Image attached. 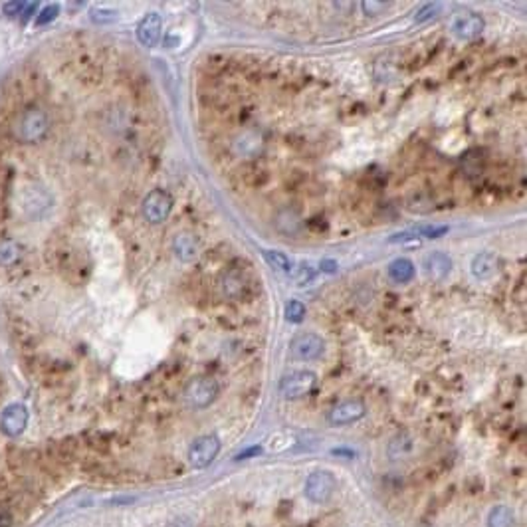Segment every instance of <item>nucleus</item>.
<instances>
[{"label":"nucleus","mask_w":527,"mask_h":527,"mask_svg":"<svg viewBox=\"0 0 527 527\" xmlns=\"http://www.w3.org/2000/svg\"><path fill=\"white\" fill-rule=\"evenodd\" d=\"M315 387H318V375L313 371H293L283 377L278 389L283 399L296 400L311 395Z\"/></svg>","instance_id":"7ed1b4c3"},{"label":"nucleus","mask_w":527,"mask_h":527,"mask_svg":"<svg viewBox=\"0 0 527 527\" xmlns=\"http://www.w3.org/2000/svg\"><path fill=\"white\" fill-rule=\"evenodd\" d=\"M182 397L191 409H207L219 397V382L210 377H197L184 387Z\"/></svg>","instance_id":"f257e3e1"},{"label":"nucleus","mask_w":527,"mask_h":527,"mask_svg":"<svg viewBox=\"0 0 527 527\" xmlns=\"http://www.w3.org/2000/svg\"><path fill=\"white\" fill-rule=\"evenodd\" d=\"M484 26H486V22L478 12H468V14H462L454 20L452 30L460 40H474L482 34Z\"/></svg>","instance_id":"9b49d317"},{"label":"nucleus","mask_w":527,"mask_h":527,"mask_svg":"<svg viewBox=\"0 0 527 527\" xmlns=\"http://www.w3.org/2000/svg\"><path fill=\"white\" fill-rule=\"evenodd\" d=\"M26 4L28 2H22V0H12V2H6V4H4V14L10 16V19H16V16H20V14L24 12Z\"/></svg>","instance_id":"bb28decb"},{"label":"nucleus","mask_w":527,"mask_h":527,"mask_svg":"<svg viewBox=\"0 0 527 527\" xmlns=\"http://www.w3.org/2000/svg\"><path fill=\"white\" fill-rule=\"evenodd\" d=\"M498 272H500L498 256L491 254V252H480L478 256H474L472 273L478 280H491Z\"/></svg>","instance_id":"ddd939ff"},{"label":"nucleus","mask_w":527,"mask_h":527,"mask_svg":"<svg viewBox=\"0 0 527 527\" xmlns=\"http://www.w3.org/2000/svg\"><path fill=\"white\" fill-rule=\"evenodd\" d=\"M283 315L290 323H301L303 318H306V306L298 300H291L286 303V309H283Z\"/></svg>","instance_id":"412c9836"},{"label":"nucleus","mask_w":527,"mask_h":527,"mask_svg":"<svg viewBox=\"0 0 527 527\" xmlns=\"http://www.w3.org/2000/svg\"><path fill=\"white\" fill-rule=\"evenodd\" d=\"M58 14H60V6H58V4H48V6H44V9L36 14V26H46V24H50L52 20H56Z\"/></svg>","instance_id":"5701e85b"},{"label":"nucleus","mask_w":527,"mask_h":527,"mask_svg":"<svg viewBox=\"0 0 527 527\" xmlns=\"http://www.w3.org/2000/svg\"><path fill=\"white\" fill-rule=\"evenodd\" d=\"M391 4L389 2H381V0H367V2H361V9L367 16H379L385 10L389 9Z\"/></svg>","instance_id":"393cba45"},{"label":"nucleus","mask_w":527,"mask_h":527,"mask_svg":"<svg viewBox=\"0 0 527 527\" xmlns=\"http://www.w3.org/2000/svg\"><path fill=\"white\" fill-rule=\"evenodd\" d=\"M173 210V197L163 189H155L147 194L141 204V212H143V219L149 224H161L169 219Z\"/></svg>","instance_id":"20e7f679"},{"label":"nucleus","mask_w":527,"mask_h":527,"mask_svg":"<svg viewBox=\"0 0 527 527\" xmlns=\"http://www.w3.org/2000/svg\"><path fill=\"white\" fill-rule=\"evenodd\" d=\"M115 19H118V12H113V10L95 9L91 12V20H93L95 24H110V22H113Z\"/></svg>","instance_id":"a878e982"},{"label":"nucleus","mask_w":527,"mask_h":527,"mask_svg":"<svg viewBox=\"0 0 527 527\" xmlns=\"http://www.w3.org/2000/svg\"><path fill=\"white\" fill-rule=\"evenodd\" d=\"M260 452H262L260 446H252V448H248V450H242V452L236 456V460H248V458H252V456H258Z\"/></svg>","instance_id":"c85d7f7f"},{"label":"nucleus","mask_w":527,"mask_h":527,"mask_svg":"<svg viewBox=\"0 0 527 527\" xmlns=\"http://www.w3.org/2000/svg\"><path fill=\"white\" fill-rule=\"evenodd\" d=\"M220 454V440L216 434H202L189 448V462L192 468H209Z\"/></svg>","instance_id":"39448f33"},{"label":"nucleus","mask_w":527,"mask_h":527,"mask_svg":"<svg viewBox=\"0 0 527 527\" xmlns=\"http://www.w3.org/2000/svg\"><path fill=\"white\" fill-rule=\"evenodd\" d=\"M337 490L335 476L328 470H315L308 476L303 494L309 501L313 503H328Z\"/></svg>","instance_id":"f03ea898"},{"label":"nucleus","mask_w":527,"mask_h":527,"mask_svg":"<svg viewBox=\"0 0 527 527\" xmlns=\"http://www.w3.org/2000/svg\"><path fill=\"white\" fill-rule=\"evenodd\" d=\"M161 32H163V19L157 12L145 14L137 24V40L145 48H153L161 40Z\"/></svg>","instance_id":"9d476101"},{"label":"nucleus","mask_w":527,"mask_h":527,"mask_svg":"<svg viewBox=\"0 0 527 527\" xmlns=\"http://www.w3.org/2000/svg\"><path fill=\"white\" fill-rule=\"evenodd\" d=\"M438 12H440V4H438V2H430V4H424V6H422V9L417 12V16H414V22L422 24V22H428V20L437 19Z\"/></svg>","instance_id":"b1692460"},{"label":"nucleus","mask_w":527,"mask_h":527,"mask_svg":"<svg viewBox=\"0 0 527 527\" xmlns=\"http://www.w3.org/2000/svg\"><path fill=\"white\" fill-rule=\"evenodd\" d=\"M367 414V405L361 399H347L337 402L328 412V422L331 427H347Z\"/></svg>","instance_id":"423d86ee"},{"label":"nucleus","mask_w":527,"mask_h":527,"mask_svg":"<svg viewBox=\"0 0 527 527\" xmlns=\"http://www.w3.org/2000/svg\"><path fill=\"white\" fill-rule=\"evenodd\" d=\"M450 228L444 224H422V226L414 228V234L418 238H427V240H437V238L444 236Z\"/></svg>","instance_id":"aec40b11"},{"label":"nucleus","mask_w":527,"mask_h":527,"mask_svg":"<svg viewBox=\"0 0 527 527\" xmlns=\"http://www.w3.org/2000/svg\"><path fill=\"white\" fill-rule=\"evenodd\" d=\"M264 258L266 262L272 266L276 272L291 273L293 272V262H291L288 256L280 252V250H264Z\"/></svg>","instance_id":"6ab92c4d"},{"label":"nucleus","mask_w":527,"mask_h":527,"mask_svg":"<svg viewBox=\"0 0 527 527\" xmlns=\"http://www.w3.org/2000/svg\"><path fill=\"white\" fill-rule=\"evenodd\" d=\"M424 272L430 280L434 282H442L448 278V273L452 272V258L446 252H432L427 256L424 260Z\"/></svg>","instance_id":"f8f14e48"},{"label":"nucleus","mask_w":527,"mask_h":527,"mask_svg":"<svg viewBox=\"0 0 527 527\" xmlns=\"http://www.w3.org/2000/svg\"><path fill=\"white\" fill-rule=\"evenodd\" d=\"M276 226L282 234H288V236H293L301 230V220L298 216V212L291 209H283L278 212L276 216Z\"/></svg>","instance_id":"a211bd4d"},{"label":"nucleus","mask_w":527,"mask_h":527,"mask_svg":"<svg viewBox=\"0 0 527 527\" xmlns=\"http://www.w3.org/2000/svg\"><path fill=\"white\" fill-rule=\"evenodd\" d=\"M173 252L181 262H192L199 256V240L189 232L177 234L173 240Z\"/></svg>","instance_id":"4468645a"},{"label":"nucleus","mask_w":527,"mask_h":527,"mask_svg":"<svg viewBox=\"0 0 527 527\" xmlns=\"http://www.w3.org/2000/svg\"><path fill=\"white\" fill-rule=\"evenodd\" d=\"M28 424V410L24 405H9L0 414V428L6 437H20Z\"/></svg>","instance_id":"1a4fd4ad"},{"label":"nucleus","mask_w":527,"mask_h":527,"mask_svg":"<svg viewBox=\"0 0 527 527\" xmlns=\"http://www.w3.org/2000/svg\"><path fill=\"white\" fill-rule=\"evenodd\" d=\"M222 291L226 298H232V300L242 298L246 291V278L238 270L226 272L222 278Z\"/></svg>","instance_id":"dca6fc26"},{"label":"nucleus","mask_w":527,"mask_h":527,"mask_svg":"<svg viewBox=\"0 0 527 527\" xmlns=\"http://www.w3.org/2000/svg\"><path fill=\"white\" fill-rule=\"evenodd\" d=\"M321 270H325V272H335V262H331V260L321 262Z\"/></svg>","instance_id":"c756f323"},{"label":"nucleus","mask_w":527,"mask_h":527,"mask_svg":"<svg viewBox=\"0 0 527 527\" xmlns=\"http://www.w3.org/2000/svg\"><path fill=\"white\" fill-rule=\"evenodd\" d=\"M290 351L298 361H315L325 351V341L318 333H300L291 339Z\"/></svg>","instance_id":"0eeeda50"},{"label":"nucleus","mask_w":527,"mask_h":527,"mask_svg":"<svg viewBox=\"0 0 527 527\" xmlns=\"http://www.w3.org/2000/svg\"><path fill=\"white\" fill-rule=\"evenodd\" d=\"M387 272H389V278H391L392 282L409 283L410 280L414 278L417 268H414V264L410 262L409 258H395V260L389 264Z\"/></svg>","instance_id":"2eb2a0df"},{"label":"nucleus","mask_w":527,"mask_h":527,"mask_svg":"<svg viewBox=\"0 0 527 527\" xmlns=\"http://www.w3.org/2000/svg\"><path fill=\"white\" fill-rule=\"evenodd\" d=\"M486 526L488 527H516V513L509 506H494L488 513L486 519Z\"/></svg>","instance_id":"f3484780"},{"label":"nucleus","mask_w":527,"mask_h":527,"mask_svg":"<svg viewBox=\"0 0 527 527\" xmlns=\"http://www.w3.org/2000/svg\"><path fill=\"white\" fill-rule=\"evenodd\" d=\"M296 280H298V283L300 286H303V283H308L313 280V270H311V266H300L298 268V272H296Z\"/></svg>","instance_id":"cd10ccee"},{"label":"nucleus","mask_w":527,"mask_h":527,"mask_svg":"<svg viewBox=\"0 0 527 527\" xmlns=\"http://www.w3.org/2000/svg\"><path fill=\"white\" fill-rule=\"evenodd\" d=\"M387 242L397 246H407V248H418L422 244V238H418L414 232H399V234H392Z\"/></svg>","instance_id":"4be33fe9"},{"label":"nucleus","mask_w":527,"mask_h":527,"mask_svg":"<svg viewBox=\"0 0 527 527\" xmlns=\"http://www.w3.org/2000/svg\"><path fill=\"white\" fill-rule=\"evenodd\" d=\"M48 131V118L42 110H28L19 121V135L22 141H38Z\"/></svg>","instance_id":"6e6552de"}]
</instances>
